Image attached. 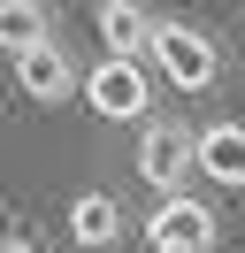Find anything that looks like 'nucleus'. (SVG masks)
Masks as SVG:
<instances>
[{"label":"nucleus","instance_id":"7ed1b4c3","mask_svg":"<svg viewBox=\"0 0 245 253\" xmlns=\"http://www.w3.org/2000/svg\"><path fill=\"white\" fill-rule=\"evenodd\" d=\"M199 169V130H184V123H161L153 115L146 130H138V176H146L153 192H184V176Z\"/></svg>","mask_w":245,"mask_h":253},{"label":"nucleus","instance_id":"0eeeda50","mask_svg":"<svg viewBox=\"0 0 245 253\" xmlns=\"http://www.w3.org/2000/svg\"><path fill=\"white\" fill-rule=\"evenodd\" d=\"M115 238H122L115 192H77V200H69V246H77V253H107Z\"/></svg>","mask_w":245,"mask_h":253},{"label":"nucleus","instance_id":"39448f33","mask_svg":"<svg viewBox=\"0 0 245 253\" xmlns=\"http://www.w3.org/2000/svg\"><path fill=\"white\" fill-rule=\"evenodd\" d=\"M15 84H23V100H39V108H54V100L84 92V69H77V54L61 46V39H46V46H31L23 62H8Z\"/></svg>","mask_w":245,"mask_h":253},{"label":"nucleus","instance_id":"1a4fd4ad","mask_svg":"<svg viewBox=\"0 0 245 253\" xmlns=\"http://www.w3.org/2000/svg\"><path fill=\"white\" fill-rule=\"evenodd\" d=\"M46 39H54V31H46L39 8H8V16H0V46H8V62H23V54L46 46Z\"/></svg>","mask_w":245,"mask_h":253},{"label":"nucleus","instance_id":"9b49d317","mask_svg":"<svg viewBox=\"0 0 245 253\" xmlns=\"http://www.w3.org/2000/svg\"><path fill=\"white\" fill-rule=\"evenodd\" d=\"M8 8H46V0H8Z\"/></svg>","mask_w":245,"mask_h":253},{"label":"nucleus","instance_id":"f257e3e1","mask_svg":"<svg viewBox=\"0 0 245 253\" xmlns=\"http://www.w3.org/2000/svg\"><path fill=\"white\" fill-rule=\"evenodd\" d=\"M146 62L161 69L176 92H207V84L222 77L214 31H199V23H184V16H161V23H153V54H146Z\"/></svg>","mask_w":245,"mask_h":253},{"label":"nucleus","instance_id":"9d476101","mask_svg":"<svg viewBox=\"0 0 245 253\" xmlns=\"http://www.w3.org/2000/svg\"><path fill=\"white\" fill-rule=\"evenodd\" d=\"M0 253H46V246H39L31 230H8V246H0Z\"/></svg>","mask_w":245,"mask_h":253},{"label":"nucleus","instance_id":"6e6552de","mask_svg":"<svg viewBox=\"0 0 245 253\" xmlns=\"http://www.w3.org/2000/svg\"><path fill=\"white\" fill-rule=\"evenodd\" d=\"M199 176L207 184H245V123H207L199 130Z\"/></svg>","mask_w":245,"mask_h":253},{"label":"nucleus","instance_id":"423d86ee","mask_svg":"<svg viewBox=\"0 0 245 253\" xmlns=\"http://www.w3.org/2000/svg\"><path fill=\"white\" fill-rule=\"evenodd\" d=\"M92 23H100V46L115 54V62H146V54H153V23H161V16H146L138 0H100Z\"/></svg>","mask_w":245,"mask_h":253},{"label":"nucleus","instance_id":"f03ea898","mask_svg":"<svg viewBox=\"0 0 245 253\" xmlns=\"http://www.w3.org/2000/svg\"><path fill=\"white\" fill-rule=\"evenodd\" d=\"M84 100H92V115H107V123H153V77H146V62H115V54H107L100 69H84Z\"/></svg>","mask_w":245,"mask_h":253},{"label":"nucleus","instance_id":"20e7f679","mask_svg":"<svg viewBox=\"0 0 245 253\" xmlns=\"http://www.w3.org/2000/svg\"><path fill=\"white\" fill-rule=\"evenodd\" d=\"M146 246L153 253H207L214 246V207L192 200V192H168V200L146 215Z\"/></svg>","mask_w":245,"mask_h":253}]
</instances>
